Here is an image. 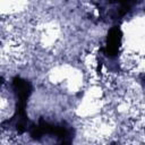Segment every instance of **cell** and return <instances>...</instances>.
<instances>
[{
    "label": "cell",
    "mask_w": 145,
    "mask_h": 145,
    "mask_svg": "<svg viewBox=\"0 0 145 145\" xmlns=\"http://www.w3.org/2000/svg\"><path fill=\"white\" fill-rule=\"evenodd\" d=\"M121 41V32L118 27L112 28L108 34L106 40V54L108 56H114L118 51L119 44Z\"/></svg>",
    "instance_id": "obj_1"
}]
</instances>
